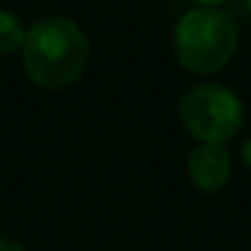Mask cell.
I'll return each instance as SVG.
<instances>
[{
	"mask_svg": "<svg viewBox=\"0 0 251 251\" xmlns=\"http://www.w3.org/2000/svg\"><path fill=\"white\" fill-rule=\"evenodd\" d=\"M23 62L27 76L37 86H72L89 62L86 32L69 18H42L27 30Z\"/></svg>",
	"mask_w": 251,
	"mask_h": 251,
	"instance_id": "obj_1",
	"label": "cell"
},
{
	"mask_svg": "<svg viewBox=\"0 0 251 251\" xmlns=\"http://www.w3.org/2000/svg\"><path fill=\"white\" fill-rule=\"evenodd\" d=\"M239 30L231 15L217 8H195L175 27V57L180 67L197 74H214L236 52Z\"/></svg>",
	"mask_w": 251,
	"mask_h": 251,
	"instance_id": "obj_2",
	"label": "cell"
},
{
	"mask_svg": "<svg viewBox=\"0 0 251 251\" xmlns=\"http://www.w3.org/2000/svg\"><path fill=\"white\" fill-rule=\"evenodd\" d=\"M177 113L185 131L207 146H224L244 126L241 99L222 84H197L187 89L177 103Z\"/></svg>",
	"mask_w": 251,
	"mask_h": 251,
	"instance_id": "obj_3",
	"label": "cell"
},
{
	"mask_svg": "<svg viewBox=\"0 0 251 251\" xmlns=\"http://www.w3.org/2000/svg\"><path fill=\"white\" fill-rule=\"evenodd\" d=\"M187 175L200 192H219L231 177V155L224 146H207L202 143L190 153Z\"/></svg>",
	"mask_w": 251,
	"mask_h": 251,
	"instance_id": "obj_4",
	"label": "cell"
},
{
	"mask_svg": "<svg viewBox=\"0 0 251 251\" xmlns=\"http://www.w3.org/2000/svg\"><path fill=\"white\" fill-rule=\"evenodd\" d=\"M25 37H27V30L20 23V18L10 10L0 8V57L23 50Z\"/></svg>",
	"mask_w": 251,
	"mask_h": 251,
	"instance_id": "obj_5",
	"label": "cell"
},
{
	"mask_svg": "<svg viewBox=\"0 0 251 251\" xmlns=\"http://www.w3.org/2000/svg\"><path fill=\"white\" fill-rule=\"evenodd\" d=\"M239 158H241V163L251 170V138L249 141H244L241 143V151H239Z\"/></svg>",
	"mask_w": 251,
	"mask_h": 251,
	"instance_id": "obj_6",
	"label": "cell"
},
{
	"mask_svg": "<svg viewBox=\"0 0 251 251\" xmlns=\"http://www.w3.org/2000/svg\"><path fill=\"white\" fill-rule=\"evenodd\" d=\"M0 251H25L18 241H10V239H3L0 236Z\"/></svg>",
	"mask_w": 251,
	"mask_h": 251,
	"instance_id": "obj_7",
	"label": "cell"
},
{
	"mask_svg": "<svg viewBox=\"0 0 251 251\" xmlns=\"http://www.w3.org/2000/svg\"><path fill=\"white\" fill-rule=\"evenodd\" d=\"M195 3H200L202 8H214V5H222V3H229V0H195Z\"/></svg>",
	"mask_w": 251,
	"mask_h": 251,
	"instance_id": "obj_8",
	"label": "cell"
},
{
	"mask_svg": "<svg viewBox=\"0 0 251 251\" xmlns=\"http://www.w3.org/2000/svg\"><path fill=\"white\" fill-rule=\"evenodd\" d=\"M244 5L249 8V13H251V0H244Z\"/></svg>",
	"mask_w": 251,
	"mask_h": 251,
	"instance_id": "obj_9",
	"label": "cell"
}]
</instances>
